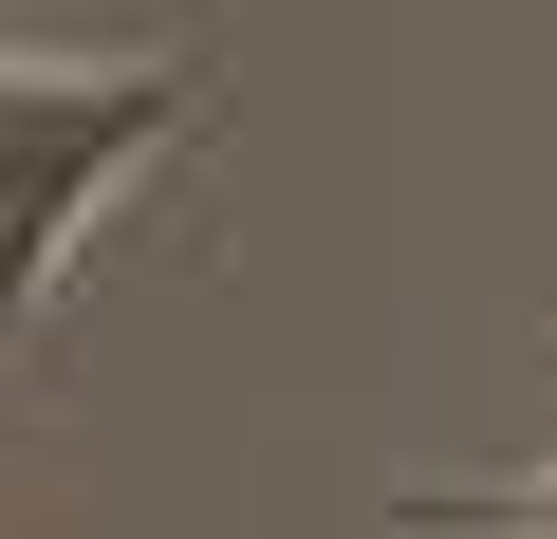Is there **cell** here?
<instances>
[{
	"label": "cell",
	"mask_w": 557,
	"mask_h": 539,
	"mask_svg": "<svg viewBox=\"0 0 557 539\" xmlns=\"http://www.w3.org/2000/svg\"><path fill=\"white\" fill-rule=\"evenodd\" d=\"M186 112H205L186 57H0V335H38L94 205L149 149H186Z\"/></svg>",
	"instance_id": "6da1fadb"
},
{
	"label": "cell",
	"mask_w": 557,
	"mask_h": 539,
	"mask_svg": "<svg viewBox=\"0 0 557 539\" xmlns=\"http://www.w3.org/2000/svg\"><path fill=\"white\" fill-rule=\"evenodd\" d=\"M446 520H483V539H557V483H502V502H446Z\"/></svg>",
	"instance_id": "7a4b0ae2"
}]
</instances>
